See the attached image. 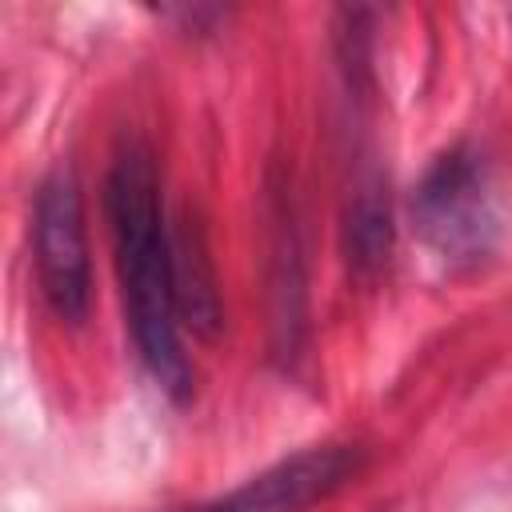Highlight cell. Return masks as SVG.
Wrapping results in <instances>:
<instances>
[{
  "label": "cell",
  "instance_id": "cell-4",
  "mask_svg": "<svg viewBox=\"0 0 512 512\" xmlns=\"http://www.w3.org/2000/svg\"><path fill=\"white\" fill-rule=\"evenodd\" d=\"M356 468H360L356 448H344V444L304 448V452L264 468L260 476H252L248 484L228 492L224 500L196 508V512H304V508L328 500L340 484H348Z\"/></svg>",
  "mask_w": 512,
  "mask_h": 512
},
{
  "label": "cell",
  "instance_id": "cell-6",
  "mask_svg": "<svg viewBox=\"0 0 512 512\" xmlns=\"http://www.w3.org/2000/svg\"><path fill=\"white\" fill-rule=\"evenodd\" d=\"M344 252L348 268L356 276H372L392 256V208H388V184L376 172H364L352 184L348 208H344Z\"/></svg>",
  "mask_w": 512,
  "mask_h": 512
},
{
  "label": "cell",
  "instance_id": "cell-1",
  "mask_svg": "<svg viewBox=\"0 0 512 512\" xmlns=\"http://www.w3.org/2000/svg\"><path fill=\"white\" fill-rule=\"evenodd\" d=\"M104 208L116 244V272L128 304V324L152 380L184 404L192 396V368L176 340L172 292V236L160 212V176L144 144H124L104 184Z\"/></svg>",
  "mask_w": 512,
  "mask_h": 512
},
{
  "label": "cell",
  "instance_id": "cell-3",
  "mask_svg": "<svg viewBox=\"0 0 512 512\" xmlns=\"http://www.w3.org/2000/svg\"><path fill=\"white\" fill-rule=\"evenodd\" d=\"M36 276L48 308L64 324H84L92 304V272L84 244V208L72 168H52L36 192Z\"/></svg>",
  "mask_w": 512,
  "mask_h": 512
},
{
  "label": "cell",
  "instance_id": "cell-5",
  "mask_svg": "<svg viewBox=\"0 0 512 512\" xmlns=\"http://www.w3.org/2000/svg\"><path fill=\"white\" fill-rule=\"evenodd\" d=\"M172 292H176V316H184L196 336L212 340L224 324V312H220V292L204 248V232L188 216L172 232Z\"/></svg>",
  "mask_w": 512,
  "mask_h": 512
},
{
  "label": "cell",
  "instance_id": "cell-2",
  "mask_svg": "<svg viewBox=\"0 0 512 512\" xmlns=\"http://www.w3.org/2000/svg\"><path fill=\"white\" fill-rule=\"evenodd\" d=\"M412 216L428 248L444 260H480L496 240V204L480 156L468 148L444 152L424 172Z\"/></svg>",
  "mask_w": 512,
  "mask_h": 512
}]
</instances>
